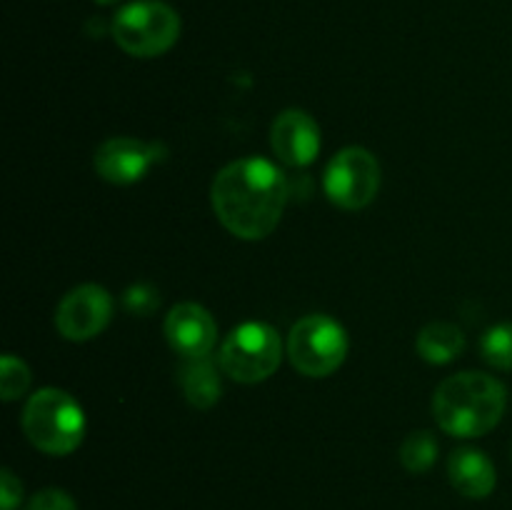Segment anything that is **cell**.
I'll return each mask as SVG.
<instances>
[{"label": "cell", "mask_w": 512, "mask_h": 510, "mask_svg": "<svg viewBox=\"0 0 512 510\" xmlns=\"http://www.w3.org/2000/svg\"><path fill=\"white\" fill-rule=\"evenodd\" d=\"M285 203H288V180L283 170L270 160H235L215 175V215L235 238H268L283 218Z\"/></svg>", "instance_id": "6da1fadb"}, {"label": "cell", "mask_w": 512, "mask_h": 510, "mask_svg": "<svg viewBox=\"0 0 512 510\" xmlns=\"http://www.w3.org/2000/svg\"><path fill=\"white\" fill-rule=\"evenodd\" d=\"M505 405L508 390L498 378L478 370H465L438 385L433 415L448 435L480 438L503 420Z\"/></svg>", "instance_id": "7a4b0ae2"}, {"label": "cell", "mask_w": 512, "mask_h": 510, "mask_svg": "<svg viewBox=\"0 0 512 510\" xmlns=\"http://www.w3.org/2000/svg\"><path fill=\"white\" fill-rule=\"evenodd\" d=\"M23 430L43 453L68 455L83 443L85 413L65 390L43 388L25 403Z\"/></svg>", "instance_id": "3957f363"}, {"label": "cell", "mask_w": 512, "mask_h": 510, "mask_svg": "<svg viewBox=\"0 0 512 510\" xmlns=\"http://www.w3.org/2000/svg\"><path fill=\"white\" fill-rule=\"evenodd\" d=\"M113 38L135 58H155L180 38V15L160 0H135L115 13Z\"/></svg>", "instance_id": "277c9868"}, {"label": "cell", "mask_w": 512, "mask_h": 510, "mask_svg": "<svg viewBox=\"0 0 512 510\" xmlns=\"http://www.w3.org/2000/svg\"><path fill=\"white\" fill-rule=\"evenodd\" d=\"M280 360H283V340L273 325L260 320H250L230 330L218 355L220 370L238 383L268 380L278 370Z\"/></svg>", "instance_id": "5b68a950"}, {"label": "cell", "mask_w": 512, "mask_h": 510, "mask_svg": "<svg viewBox=\"0 0 512 510\" xmlns=\"http://www.w3.org/2000/svg\"><path fill=\"white\" fill-rule=\"evenodd\" d=\"M288 355L295 370L308 378H325L343 365L348 355V333L330 315H308L290 330Z\"/></svg>", "instance_id": "8992f818"}, {"label": "cell", "mask_w": 512, "mask_h": 510, "mask_svg": "<svg viewBox=\"0 0 512 510\" xmlns=\"http://www.w3.org/2000/svg\"><path fill=\"white\" fill-rule=\"evenodd\" d=\"M380 163L370 150L350 145L335 153L325 168V195L343 210H360L375 200L380 190Z\"/></svg>", "instance_id": "52a82bcc"}, {"label": "cell", "mask_w": 512, "mask_h": 510, "mask_svg": "<svg viewBox=\"0 0 512 510\" xmlns=\"http://www.w3.org/2000/svg\"><path fill=\"white\" fill-rule=\"evenodd\" d=\"M113 318V298L95 283L78 285L60 300L55 310V328L63 338L83 343L105 330Z\"/></svg>", "instance_id": "ba28073f"}, {"label": "cell", "mask_w": 512, "mask_h": 510, "mask_svg": "<svg viewBox=\"0 0 512 510\" xmlns=\"http://www.w3.org/2000/svg\"><path fill=\"white\" fill-rule=\"evenodd\" d=\"M165 158V145L138 138H110L95 150V170L115 185L138 183Z\"/></svg>", "instance_id": "9c48e42d"}, {"label": "cell", "mask_w": 512, "mask_h": 510, "mask_svg": "<svg viewBox=\"0 0 512 510\" xmlns=\"http://www.w3.org/2000/svg\"><path fill=\"white\" fill-rule=\"evenodd\" d=\"M165 338L185 360L205 358L218 340V325L203 305L180 303L165 318Z\"/></svg>", "instance_id": "30bf717a"}, {"label": "cell", "mask_w": 512, "mask_h": 510, "mask_svg": "<svg viewBox=\"0 0 512 510\" xmlns=\"http://www.w3.org/2000/svg\"><path fill=\"white\" fill-rule=\"evenodd\" d=\"M275 155L290 168H305L320 153V128L305 110H283L270 130Z\"/></svg>", "instance_id": "8fae6325"}, {"label": "cell", "mask_w": 512, "mask_h": 510, "mask_svg": "<svg viewBox=\"0 0 512 510\" xmlns=\"http://www.w3.org/2000/svg\"><path fill=\"white\" fill-rule=\"evenodd\" d=\"M448 475L453 488L460 495L473 500L488 498L498 483L495 465L483 450L475 448H458L448 460Z\"/></svg>", "instance_id": "7c38bea8"}, {"label": "cell", "mask_w": 512, "mask_h": 510, "mask_svg": "<svg viewBox=\"0 0 512 510\" xmlns=\"http://www.w3.org/2000/svg\"><path fill=\"white\" fill-rule=\"evenodd\" d=\"M178 383L183 388L185 400L193 408H213L223 393V383H220V373L215 368L213 360L205 358H188L178 373Z\"/></svg>", "instance_id": "4fadbf2b"}, {"label": "cell", "mask_w": 512, "mask_h": 510, "mask_svg": "<svg viewBox=\"0 0 512 510\" xmlns=\"http://www.w3.org/2000/svg\"><path fill=\"white\" fill-rule=\"evenodd\" d=\"M418 355L433 365L450 363L465 350V335L453 323H428L418 333Z\"/></svg>", "instance_id": "5bb4252c"}, {"label": "cell", "mask_w": 512, "mask_h": 510, "mask_svg": "<svg viewBox=\"0 0 512 510\" xmlns=\"http://www.w3.org/2000/svg\"><path fill=\"white\" fill-rule=\"evenodd\" d=\"M438 460V440L430 430H415L400 445V463L410 473H425Z\"/></svg>", "instance_id": "9a60e30c"}, {"label": "cell", "mask_w": 512, "mask_h": 510, "mask_svg": "<svg viewBox=\"0 0 512 510\" xmlns=\"http://www.w3.org/2000/svg\"><path fill=\"white\" fill-rule=\"evenodd\" d=\"M480 350L493 368L512 370V323L493 325L480 340Z\"/></svg>", "instance_id": "2e32d148"}, {"label": "cell", "mask_w": 512, "mask_h": 510, "mask_svg": "<svg viewBox=\"0 0 512 510\" xmlns=\"http://www.w3.org/2000/svg\"><path fill=\"white\" fill-rule=\"evenodd\" d=\"M30 385V370L15 355H3V363H0V390H3L5 400H15L20 395H25Z\"/></svg>", "instance_id": "e0dca14e"}, {"label": "cell", "mask_w": 512, "mask_h": 510, "mask_svg": "<svg viewBox=\"0 0 512 510\" xmlns=\"http://www.w3.org/2000/svg\"><path fill=\"white\" fill-rule=\"evenodd\" d=\"M125 308L133 315H150L155 313V308L160 305V295L153 285L148 283H135L133 288H128L125 293Z\"/></svg>", "instance_id": "ac0fdd59"}, {"label": "cell", "mask_w": 512, "mask_h": 510, "mask_svg": "<svg viewBox=\"0 0 512 510\" xmlns=\"http://www.w3.org/2000/svg\"><path fill=\"white\" fill-rule=\"evenodd\" d=\"M23 510H78V505H75V500L65 490L45 488L40 493H35L25 503Z\"/></svg>", "instance_id": "d6986e66"}, {"label": "cell", "mask_w": 512, "mask_h": 510, "mask_svg": "<svg viewBox=\"0 0 512 510\" xmlns=\"http://www.w3.org/2000/svg\"><path fill=\"white\" fill-rule=\"evenodd\" d=\"M20 500H23V483L5 468L0 475V505H3V510H15Z\"/></svg>", "instance_id": "ffe728a7"}, {"label": "cell", "mask_w": 512, "mask_h": 510, "mask_svg": "<svg viewBox=\"0 0 512 510\" xmlns=\"http://www.w3.org/2000/svg\"><path fill=\"white\" fill-rule=\"evenodd\" d=\"M95 3H100V5H113V3H118V0H95Z\"/></svg>", "instance_id": "44dd1931"}]
</instances>
